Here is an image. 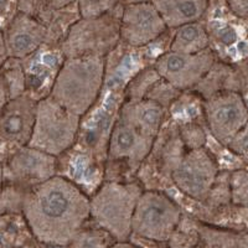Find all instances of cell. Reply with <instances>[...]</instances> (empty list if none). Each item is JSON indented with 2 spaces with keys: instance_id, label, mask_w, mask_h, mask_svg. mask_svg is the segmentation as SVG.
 Here are the masks:
<instances>
[{
  "instance_id": "obj_10",
  "label": "cell",
  "mask_w": 248,
  "mask_h": 248,
  "mask_svg": "<svg viewBox=\"0 0 248 248\" xmlns=\"http://www.w3.org/2000/svg\"><path fill=\"white\" fill-rule=\"evenodd\" d=\"M168 30L167 24L152 0L132 1L121 13V41L132 47H143L154 43Z\"/></svg>"
},
{
  "instance_id": "obj_32",
  "label": "cell",
  "mask_w": 248,
  "mask_h": 248,
  "mask_svg": "<svg viewBox=\"0 0 248 248\" xmlns=\"http://www.w3.org/2000/svg\"><path fill=\"white\" fill-rule=\"evenodd\" d=\"M4 165L3 164H0V194H1V186H3V181H4Z\"/></svg>"
},
{
  "instance_id": "obj_14",
  "label": "cell",
  "mask_w": 248,
  "mask_h": 248,
  "mask_svg": "<svg viewBox=\"0 0 248 248\" xmlns=\"http://www.w3.org/2000/svg\"><path fill=\"white\" fill-rule=\"evenodd\" d=\"M37 101L29 94L12 99L0 113V143L24 147L31 139Z\"/></svg>"
},
{
  "instance_id": "obj_31",
  "label": "cell",
  "mask_w": 248,
  "mask_h": 248,
  "mask_svg": "<svg viewBox=\"0 0 248 248\" xmlns=\"http://www.w3.org/2000/svg\"><path fill=\"white\" fill-rule=\"evenodd\" d=\"M109 248H141L140 246L136 243L130 242V241H124V242H114Z\"/></svg>"
},
{
  "instance_id": "obj_30",
  "label": "cell",
  "mask_w": 248,
  "mask_h": 248,
  "mask_svg": "<svg viewBox=\"0 0 248 248\" xmlns=\"http://www.w3.org/2000/svg\"><path fill=\"white\" fill-rule=\"evenodd\" d=\"M232 248H248V233L237 234V238Z\"/></svg>"
},
{
  "instance_id": "obj_16",
  "label": "cell",
  "mask_w": 248,
  "mask_h": 248,
  "mask_svg": "<svg viewBox=\"0 0 248 248\" xmlns=\"http://www.w3.org/2000/svg\"><path fill=\"white\" fill-rule=\"evenodd\" d=\"M168 29L198 23L209 8V0H152Z\"/></svg>"
},
{
  "instance_id": "obj_5",
  "label": "cell",
  "mask_w": 248,
  "mask_h": 248,
  "mask_svg": "<svg viewBox=\"0 0 248 248\" xmlns=\"http://www.w3.org/2000/svg\"><path fill=\"white\" fill-rule=\"evenodd\" d=\"M121 15H103L94 19H81L68 28L61 41L63 59L72 57H107L121 41Z\"/></svg>"
},
{
  "instance_id": "obj_23",
  "label": "cell",
  "mask_w": 248,
  "mask_h": 248,
  "mask_svg": "<svg viewBox=\"0 0 248 248\" xmlns=\"http://www.w3.org/2000/svg\"><path fill=\"white\" fill-rule=\"evenodd\" d=\"M230 198L236 205L248 206V171L238 170L230 175Z\"/></svg>"
},
{
  "instance_id": "obj_12",
  "label": "cell",
  "mask_w": 248,
  "mask_h": 248,
  "mask_svg": "<svg viewBox=\"0 0 248 248\" xmlns=\"http://www.w3.org/2000/svg\"><path fill=\"white\" fill-rule=\"evenodd\" d=\"M155 139L148 137L117 118L107 141L109 163H123L130 170H137L152 152Z\"/></svg>"
},
{
  "instance_id": "obj_22",
  "label": "cell",
  "mask_w": 248,
  "mask_h": 248,
  "mask_svg": "<svg viewBox=\"0 0 248 248\" xmlns=\"http://www.w3.org/2000/svg\"><path fill=\"white\" fill-rule=\"evenodd\" d=\"M118 0H78L77 10L81 19H94L114 12Z\"/></svg>"
},
{
  "instance_id": "obj_26",
  "label": "cell",
  "mask_w": 248,
  "mask_h": 248,
  "mask_svg": "<svg viewBox=\"0 0 248 248\" xmlns=\"http://www.w3.org/2000/svg\"><path fill=\"white\" fill-rule=\"evenodd\" d=\"M226 3L236 16L248 19V0H226Z\"/></svg>"
},
{
  "instance_id": "obj_25",
  "label": "cell",
  "mask_w": 248,
  "mask_h": 248,
  "mask_svg": "<svg viewBox=\"0 0 248 248\" xmlns=\"http://www.w3.org/2000/svg\"><path fill=\"white\" fill-rule=\"evenodd\" d=\"M232 153L242 156H248V123L237 133L234 138L227 145Z\"/></svg>"
},
{
  "instance_id": "obj_4",
  "label": "cell",
  "mask_w": 248,
  "mask_h": 248,
  "mask_svg": "<svg viewBox=\"0 0 248 248\" xmlns=\"http://www.w3.org/2000/svg\"><path fill=\"white\" fill-rule=\"evenodd\" d=\"M81 119L50 96L40 98L36 106L34 129L28 145L59 158L76 143Z\"/></svg>"
},
{
  "instance_id": "obj_33",
  "label": "cell",
  "mask_w": 248,
  "mask_h": 248,
  "mask_svg": "<svg viewBox=\"0 0 248 248\" xmlns=\"http://www.w3.org/2000/svg\"><path fill=\"white\" fill-rule=\"evenodd\" d=\"M0 248H3V245H1V242H0Z\"/></svg>"
},
{
  "instance_id": "obj_2",
  "label": "cell",
  "mask_w": 248,
  "mask_h": 248,
  "mask_svg": "<svg viewBox=\"0 0 248 248\" xmlns=\"http://www.w3.org/2000/svg\"><path fill=\"white\" fill-rule=\"evenodd\" d=\"M106 66V57L63 59L47 96L71 113L83 118L101 94Z\"/></svg>"
},
{
  "instance_id": "obj_27",
  "label": "cell",
  "mask_w": 248,
  "mask_h": 248,
  "mask_svg": "<svg viewBox=\"0 0 248 248\" xmlns=\"http://www.w3.org/2000/svg\"><path fill=\"white\" fill-rule=\"evenodd\" d=\"M10 101H12V99H10V93H9L8 86H6L3 77L0 76V113L3 112L5 106L8 105Z\"/></svg>"
},
{
  "instance_id": "obj_18",
  "label": "cell",
  "mask_w": 248,
  "mask_h": 248,
  "mask_svg": "<svg viewBox=\"0 0 248 248\" xmlns=\"http://www.w3.org/2000/svg\"><path fill=\"white\" fill-rule=\"evenodd\" d=\"M78 0H17V12H23L40 21L47 20L56 12L66 9L72 4H77Z\"/></svg>"
},
{
  "instance_id": "obj_8",
  "label": "cell",
  "mask_w": 248,
  "mask_h": 248,
  "mask_svg": "<svg viewBox=\"0 0 248 248\" xmlns=\"http://www.w3.org/2000/svg\"><path fill=\"white\" fill-rule=\"evenodd\" d=\"M202 110L211 136L226 147L248 123L247 106L234 91H218L206 97Z\"/></svg>"
},
{
  "instance_id": "obj_13",
  "label": "cell",
  "mask_w": 248,
  "mask_h": 248,
  "mask_svg": "<svg viewBox=\"0 0 248 248\" xmlns=\"http://www.w3.org/2000/svg\"><path fill=\"white\" fill-rule=\"evenodd\" d=\"M4 32L9 57L25 60L36 54L47 41L46 24L23 12H17L6 24Z\"/></svg>"
},
{
  "instance_id": "obj_24",
  "label": "cell",
  "mask_w": 248,
  "mask_h": 248,
  "mask_svg": "<svg viewBox=\"0 0 248 248\" xmlns=\"http://www.w3.org/2000/svg\"><path fill=\"white\" fill-rule=\"evenodd\" d=\"M180 91L176 90L174 86L160 78L149 91L147 99H152V101L156 102V103H159V105H161L164 108L168 109L169 106L174 103L175 99L180 96Z\"/></svg>"
},
{
  "instance_id": "obj_11",
  "label": "cell",
  "mask_w": 248,
  "mask_h": 248,
  "mask_svg": "<svg viewBox=\"0 0 248 248\" xmlns=\"http://www.w3.org/2000/svg\"><path fill=\"white\" fill-rule=\"evenodd\" d=\"M57 158L29 145L17 148L4 167V178L29 189L54 178Z\"/></svg>"
},
{
  "instance_id": "obj_7",
  "label": "cell",
  "mask_w": 248,
  "mask_h": 248,
  "mask_svg": "<svg viewBox=\"0 0 248 248\" xmlns=\"http://www.w3.org/2000/svg\"><path fill=\"white\" fill-rule=\"evenodd\" d=\"M179 191L195 201L206 202L218 178V165L205 148L186 150L171 172Z\"/></svg>"
},
{
  "instance_id": "obj_1",
  "label": "cell",
  "mask_w": 248,
  "mask_h": 248,
  "mask_svg": "<svg viewBox=\"0 0 248 248\" xmlns=\"http://www.w3.org/2000/svg\"><path fill=\"white\" fill-rule=\"evenodd\" d=\"M21 212L39 242L68 247L91 220L90 196L72 180L55 175L24 192Z\"/></svg>"
},
{
  "instance_id": "obj_9",
  "label": "cell",
  "mask_w": 248,
  "mask_h": 248,
  "mask_svg": "<svg viewBox=\"0 0 248 248\" xmlns=\"http://www.w3.org/2000/svg\"><path fill=\"white\" fill-rule=\"evenodd\" d=\"M216 63L211 48L199 54H180L167 51L155 60L154 68L159 76L180 92L195 90Z\"/></svg>"
},
{
  "instance_id": "obj_17",
  "label": "cell",
  "mask_w": 248,
  "mask_h": 248,
  "mask_svg": "<svg viewBox=\"0 0 248 248\" xmlns=\"http://www.w3.org/2000/svg\"><path fill=\"white\" fill-rule=\"evenodd\" d=\"M207 48H210L209 32L205 25L198 21L175 29L169 50L180 54H199Z\"/></svg>"
},
{
  "instance_id": "obj_15",
  "label": "cell",
  "mask_w": 248,
  "mask_h": 248,
  "mask_svg": "<svg viewBox=\"0 0 248 248\" xmlns=\"http://www.w3.org/2000/svg\"><path fill=\"white\" fill-rule=\"evenodd\" d=\"M167 110V108L152 99L124 101L119 108L118 118L145 136L156 139L161 132Z\"/></svg>"
},
{
  "instance_id": "obj_19",
  "label": "cell",
  "mask_w": 248,
  "mask_h": 248,
  "mask_svg": "<svg viewBox=\"0 0 248 248\" xmlns=\"http://www.w3.org/2000/svg\"><path fill=\"white\" fill-rule=\"evenodd\" d=\"M0 76L3 77L8 86L10 99L19 98L25 94L28 90V82H26L25 68L21 63V60L9 57L3 68L0 70Z\"/></svg>"
},
{
  "instance_id": "obj_21",
  "label": "cell",
  "mask_w": 248,
  "mask_h": 248,
  "mask_svg": "<svg viewBox=\"0 0 248 248\" xmlns=\"http://www.w3.org/2000/svg\"><path fill=\"white\" fill-rule=\"evenodd\" d=\"M117 242L107 231L94 225L93 229L83 227L71 241L70 248H109Z\"/></svg>"
},
{
  "instance_id": "obj_3",
  "label": "cell",
  "mask_w": 248,
  "mask_h": 248,
  "mask_svg": "<svg viewBox=\"0 0 248 248\" xmlns=\"http://www.w3.org/2000/svg\"><path fill=\"white\" fill-rule=\"evenodd\" d=\"M143 191L137 181H103L90 198L91 220L117 242L129 241L133 215Z\"/></svg>"
},
{
  "instance_id": "obj_20",
  "label": "cell",
  "mask_w": 248,
  "mask_h": 248,
  "mask_svg": "<svg viewBox=\"0 0 248 248\" xmlns=\"http://www.w3.org/2000/svg\"><path fill=\"white\" fill-rule=\"evenodd\" d=\"M160 78L161 77L159 76L154 66L139 71L138 74L128 82L127 88H125V93H127L125 101H139V99L147 98L149 91Z\"/></svg>"
},
{
  "instance_id": "obj_28",
  "label": "cell",
  "mask_w": 248,
  "mask_h": 248,
  "mask_svg": "<svg viewBox=\"0 0 248 248\" xmlns=\"http://www.w3.org/2000/svg\"><path fill=\"white\" fill-rule=\"evenodd\" d=\"M9 55L8 51H6V46H5V40H4V32L0 30V70L3 68L4 63L8 61Z\"/></svg>"
},
{
  "instance_id": "obj_29",
  "label": "cell",
  "mask_w": 248,
  "mask_h": 248,
  "mask_svg": "<svg viewBox=\"0 0 248 248\" xmlns=\"http://www.w3.org/2000/svg\"><path fill=\"white\" fill-rule=\"evenodd\" d=\"M221 39H222L223 44H226V45H231V44H233L234 41H236L237 35L236 32H234L233 29L227 28L222 31V36H221Z\"/></svg>"
},
{
  "instance_id": "obj_6",
  "label": "cell",
  "mask_w": 248,
  "mask_h": 248,
  "mask_svg": "<svg viewBox=\"0 0 248 248\" xmlns=\"http://www.w3.org/2000/svg\"><path fill=\"white\" fill-rule=\"evenodd\" d=\"M183 220V211L165 192L144 190L132 220V236L153 242H169Z\"/></svg>"
}]
</instances>
